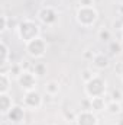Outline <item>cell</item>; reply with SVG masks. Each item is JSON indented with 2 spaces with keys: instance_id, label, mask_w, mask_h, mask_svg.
<instances>
[{
  "instance_id": "1",
  "label": "cell",
  "mask_w": 123,
  "mask_h": 125,
  "mask_svg": "<svg viewBox=\"0 0 123 125\" xmlns=\"http://www.w3.org/2000/svg\"><path fill=\"white\" fill-rule=\"evenodd\" d=\"M16 33H18V38L26 44L32 39L41 36V26L32 19H23L16 26Z\"/></svg>"
},
{
  "instance_id": "2",
  "label": "cell",
  "mask_w": 123,
  "mask_h": 125,
  "mask_svg": "<svg viewBox=\"0 0 123 125\" xmlns=\"http://www.w3.org/2000/svg\"><path fill=\"white\" fill-rule=\"evenodd\" d=\"M107 92V82L100 76L96 74L90 82L84 83V93L87 97H104Z\"/></svg>"
},
{
  "instance_id": "3",
  "label": "cell",
  "mask_w": 123,
  "mask_h": 125,
  "mask_svg": "<svg viewBox=\"0 0 123 125\" xmlns=\"http://www.w3.org/2000/svg\"><path fill=\"white\" fill-rule=\"evenodd\" d=\"M98 19V12L96 7H80L75 12V21L83 28H91Z\"/></svg>"
},
{
  "instance_id": "4",
  "label": "cell",
  "mask_w": 123,
  "mask_h": 125,
  "mask_svg": "<svg viewBox=\"0 0 123 125\" xmlns=\"http://www.w3.org/2000/svg\"><path fill=\"white\" fill-rule=\"evenodd\" d=\"M46 50H48V44H46V41L42 36H38V38H35V39H32V41L25 44L26 54L33 60L44 58L45 54H46Z\"/></svg>"
},
{
  "instance_id": "5",
  "label": "cell",
  "mask_w": 123,
  "mask_h": 125,
  "mask_svg": "<svg viewBox=\"0 0 123 125\" xmlns=\"http://www.w3.org/2000/svg\"><path fill=\"white\" fill-rule=\"evenodd\" d=\"M36 18L38 21L42 23V25H46V26H52L58 22L60 19V13L58 10L54 7V6H44L38 10L36 13Z\"/></svg>"
},
{
  "instance_id": "6",
  "label": "cell",
  "mask_w": 123,
  "mask_h": 125,
  "mask_svg": "<svg viewBox=\"0 0 123 125\" xmlns=\"http://www.w3.org/2000/svg\"><path fill=\"white\" fill-rule=\"evenodd\" d=\"M44 105V97L36 89L31 92H25L22 97V106L29 111H39Z\"/></svg>"
},
{
  "instance_id": "7",
  "label": "cell",
  "mask_w": 123,
  "mask_h": 125,
  "mask_svg": "<svg viewBox=\"0 0 123 125\" xmlns=\"http://www.w3.org/2000/svg\"><path fill=\"white\" fill-rule=\"evenodd\" d=\"M16 80H18L19 87H20L23 92L35 90V89H36V84H38V77L32 73V70H25Z\"/></svg>"
},
{
  "instance_id": "8",
  "label": "cell",
  "mask_w": 123,
  "mask_h": 125,
  "mask_svg": "<svg viewBox=\"0 0 123 125\" xmlns=\"http://www.w3.org/2000/svg\"><path fill=\"white\" fill-rule=\"evenodd\" d=\"M74 122L75 125H98V118L93 111H80Z\"/></svg>"
},
{
  "instance_id": "9",
  "label": "cell",
  "mask_w": 123,
  "mask_h": 125,
  "mask_svg": "<svg viewBox=\"0 0 123 125\" xmlns=\"http://www.w3.org/2000/svg\"><path fill=\"white\" fill-rule=\"evenodd\" d=\"M6 119L12 124H22L25 121V108L19 106V105H15L9 111V114L6 115Z\"/></svg>"
},
{
  "instance_id": "10",
  "label": "cell",
  "mask_w": 123,
  "mask_h": 125,
  "mask_svg": "<svg viewBox=\"0 0 123 125\" xmlns=\"http://www.w3.org/2000/svg\"><path fill=\"white\" fill-rule=\"evenodd\" d=\"M91 64L97 70H106V68L110 67V58L104 52H96L91 60Z\"/></svg>"
},
{
  "instance_id": "11",
  "label": "cell",
  "mask_w": 123,
  "mask_h": 125,
  "mask_svg": "<svg viewBox=\"0 0 123 125\" xmlns=\"http://www.w3.org/2000/svg\"><path fill=\"white\" fill-rule=\"evenodd\" d=\"M13 106H15V102H13V99H12L10 94L9 93H0V114L3 116H6Z\"/></svg>"
},
{
  "instance_id": "12",
  "label": "cell",
  "mask_w": 123,
  "mask_h": 125,
  "mask_svg": "<svg viewBox=\"0 0 123 125\" xmlns=\"http://www.w3.org/2000/svg\"><path fill=\"white\" fill-rule=\"evenodd\" d=\"M9 58H10V48L6 44V41L1 39L0 41V64H1V70L7 65Z\"/></svg>"
},
{
  "instance_id": "13",
  "label": "cell",
  "mask_w": 123,
  "mask_h": 125,
  "mask_svg": "<svg viewBox=\"0 0 123 125\" xmlns=\"http://www.w3.org/2000/svg\"><path fill=\"white\" fill-rule=\"evenodd\" d=\"M12 86V76L6 71L0 73V93H9Z\"/></svg>"
},
{
  "instance_id": "14",
  "label": "cell",
  "mask_w": 123,
  "mask_h": 125,
  "mask_svg": "<svg viewBox=\"0 0 123 125\" xmlns=\"http://www.w3.org/2000/svg\"><path fill=\"white\" fill-rule=\"evenodd\" d=\"M61 92V84L57 80H49L45 83V93L48 96H57Z\"/></svg>"
},
{
  "instance_id": "15",
  "label": "cell",
  "mask_w": 123,
  "mask_h": 125,
  "mask_svg": "<svg viewBox=\"0 0 123 125\" xmlns=\"http://www.w3.org/2000/svg\"><path fill=\"white\" fill-rule=\"evenodd\" d=\"M106 106H107V102L104 97H93L91 99V111L93 112H103L106 111Z\"/></svg>"
},
{
  "instance_id": "16",
  "label": "cell",
  "mask_w": 123,
  "mask_h": 125,
  "mask_svg": "<svg viewBox=\"0 0 123 125\" xmlns=\"http://www.w3.org/2000/svg\"><path fill=\"white\" fill-rule=\"evenodd\" d=\"M32 73L38 77V79H41V77H44L45 74H46V71H48V68H46V64L42 61H38L35 62V64H32Z\"/></svg>"
},
{
  "instance_id": "17",
  "label": "cell",
  "mask_w": 123,
  "mask_h": 125,
  "mask_svg": "<svg viewBox=\"0 0 123 125\" xmlns=\"http://www.w3.org/2000/svg\"><path fill=\"white\" fill-rule=\"evenodd\" d=\"M122 103L120 102H114V100H110L107 102V106H106V112L109 115H120L122 114Z\"/></svg>"
},
{
  "instance_id": "18",
  "label": "cell",
  "mask_w": 123,
  "mask_h": 125,
  "mask_svg": "<svg viewBox=\"0 0 123 125\" xmlns=\"http://www.w3.org/2000/svg\"><path fill=\"white\" fill-rule=\"evenodd\" d=\"M97 38L101 41V42H110V39H112V31L109 29V28H100L98 31H97Z\"/></svg>"
},
{
  "instance_id": "19",
  "label": "cell",
  "mask_w": 123,
  "mask_h": 125,
  "mask_svg": "<svg viewBox=\"0 0 123 125\" xmlns=\"http://www.w3.org/2000/svg\"><path fill=\"white\" fill-rule=\"evenodd\" d=\"M96 74H97V73L93 71V68H83V70L80 71V79H81L83 83H87V82L91 80Z\"/></svg>"
},
{
  "instance_id": "20",
  "label": "cell",
  "mask_w": 123,
  "mask_h": 125,
  "mask_svg": "<svg viewBox=\"0 0 123 125\" xmlns=\"http://www.w3.org/2000/svg\"><path fill=\"white\" fill-rule=\"evenodd\" d=\"M12 77H19L22 73H23V68H22V64L20 62H15V64H10V67H9V71H7Z\"/></svg>"
},
{
  "instance_id": "21",
  "label": "cell",
  "mask_w": 123,
  "mask_h": 125,
  "mask_svg": "<svg viewBox=\"0 0 123 125\" xmlns=\"http://www.w3.org/2000/svg\"><path fill=\"white\" fill-rule=\"evenodd\" d=\"M109 51H110L113 55H119V54H122V42L110 41V42H109Z\"/></svg>"
},
{
  "instance_id": "22",
  "label": "cell",
  "mask_w": 123,
  "mask_h": 125,
  "mask_svg": "<svg viewBox=\"0 0 123 125\" xmlns=\"http://www.w3.org/2000/svg\"><path fill=\"white\" fill-rule=\"evenodd\" d=\"M110 100H114V102H123V90L122 89H113L110 92Z\"/></svg>"
},
{
  "instance_id": "23",
  "label": "cell",
  "mask_w": 123,
  "mask_h": 125,
  "mask_svg": "<svg viewBox=\"0 0 123 125\" xmlns=\"http://www.w3.org/2000/svg\"><path fill=\"white\" fill-rule=\"evenodd\" d=\"M0 19H1V25H0V32H1V33H4V32L7 31V28H9V18H7V15H6V13H1Z\"/></svg>"
},
{
  "instance_id": "24",
  "label": "cell",
  "mask_w": 123,
  "mask_h": 125,
  "mask_svg": "<svg viewBox=\"0 0 123 125\" xmlns=\"http://www.w3.org/2000/svg\"><path fill=\"white\" fill-rule=\"evenodd\" d=\"M62 114H64V118H65L67 121H75V118H77V114H74L72 111L68 112V109H64Z\"/></svg>"
},
{
  "instance_id": "25",
  "label": "cell",
  "mask_w": 123,
  "mask_h": 125,
  "mask_svg": "<svg viewBox=\"0 0 123 125\" xmlns=\"http://www.w3.org/2000/svg\"><path fill=\"white\" fill-rule=\"evenodd\" d=\"M96 0H78L80 7H94Z\"/></svg>"
},
{
  "instance_id": "26",
  "label": "cell",
  "mask_w": 123,
  "mask_h": 125,
  "mask_svg": "<svg viewBox=\"0 0 123 125\" xmlns=\"http://www.w3.org/2000/svg\"><path fill=\"white\" fill-rule=\"evenodd\" d=\"M94 51H91V50H86L84 52H83V58H86V60H88V61H91L93 57H94Z\"/></svg>"
},
{
  "instance_id": "27",
  "label": "cell",
  "mask_w": 123,
  "mask_h": 125,
  "mask_svg": "<svg viewBox=\"0 0 123 125\" xmlns=\"http://www.w3.org/2000/svg\"><path fill=\"white\" fill-rule=\"evenodd\" d=\"M20 64H22V68H23V71H25V70H31V68H32V65L29 64V61H28V60H23V61H20Z\"/></svg>"
},
{
  "instance_id": "28",
  "label": "cell",
  "mask_w": 123,
  "mask_h": 125,
  "mask_svg": "<svg viewBox=\"0 0 123 125\" xmlns=\"http://www.w3.org/2000/svg\"><path fill=\"white\" fill-rule=\"evenodd\" d=\"M116 12H117L119 18H123V1H122V3H119V4H117V9H116Z\"/></svg>"
},
{
  "instance_id": "29",
  "label": "cell",
  "mask_w": 123,
  "mask_h": 125,
  "mask_svg": "<svg viewBox=\"0 0 123 125\" xmlns=\"http://www.w3.org/2000/svg\"><path fill=\"white\" fill-rule=\"evenodd\" d=\"M0 125H13V124H12V122H9V121L6 119V121H1V124H0Z\"/></svg>"
},
{
  "instance_id": "30",
  "label": "cell",
  "mask_w": 123,
  "mask_h": 125,
  "mask_svg": "<svg viewBox=\"0 0 123 125\" xmlns=\"http://www.w3.org/2000/svg\"><path fill=\"white\" fill-rule=\"evenodd\" d=\"M116 125H123V116L119 119V121H117V122H116Z\"/></svg>"
},
{
  "instance_id": "31",
  "label": "cell",
  "mask_w": 123,
  "mask_h": 125,
  "mask_svg": "<svg viewBox=\"0 0 123 125\" xmlns=\"http://www.w3.org/2000/svg\"><path fill=\"white\" fill-rule=\"evenodd\" d=\"M120 38H122V41H120V42L123 44V26L120 28Z\"/></svg>"
},
{
  "instance_id": "32",
  "label": "cell",
  "mask_w": 123,
  "mask_h": 125,
  "mask_svg": "<svg viewBox=\"0 0 123 125\" xmlns=\"http://www.w3.org/2000/svg\"><path fill=\"white\" fill-rule=\"evenodd\" d=\"M119 76H120V79H122V80H123V70H122V71H120V74H119Z\"/></svg>"
}]
</instances>
